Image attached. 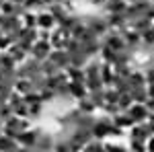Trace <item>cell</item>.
Returning a JSON list of instances; mask_svg holds the SVG:
<instances>
[{
    "mask_svg": "<svg viewBox=\"0 0 154 152\" xmlns=\"http://www.w3.org/2000/svg\"><path fill=\"white\" fill-rule=\"evenodd\" d=\"M37 140H39V132L37 129H25L17 136V144L19 146H25V148H35Z\"/></svg>",
    "mask_w": 154,
    "mask_h": 152,
    "instance_id": "obj_8",
    "label": "cell"
},
{
    "mask_svg": "<svg viewBox=\"0 0 154 152\" xmlns=\"http://www.w3.org/2000/svg\"><path fill=\"white\" fill-rule=\"evenodd\" d=\"M142 45L144 47H154V29H148L142 33Z\"/></svg>",
    "mask_w": 154,
    "mask_h": 152,
    "instance_id": "obj_35",
    "label": "cell"
},
{
    "mask_svg": "<svg viewBox=\"0 0 154 152\" xmlns=\"http://www.w3.org/2000/svg\"><path fill=\"white\" fill-rule=\"evenodd\" d=\"M111 129H113V121L109 119H97L91 128V134H93V140H105L107 136H111Z\"/></svg>",
    "mask_w": 154,
    "mask_h": 152,
    "instance_id": "obj_4",
    "label": "cell"
},
{
    "mask_svg": "<svg viewBox=\"0 0 154 152\" xmlns=\"http://www.w3.org/2000/svg\"><path fill=\"white\" fill-rule=\"evenodd\" d=\"M43 105L45 103H35V105H29V119H37V117L43 113Z\"/></svg>",
    "mask_w": 154,
    "mask_h": 152,
    "instance_id": "obj_36",
    "label": "cell"
},
{
    "mask_svg": "<svg viewBox=\"0 0 154 152\" xmlns=\"http://www.w3.org/2000/svg\"><path fill=\"white\" fill-rule=\"evenodd\" d=\"M130 95H131V99H134V103H146V101H148V91H146V86H142V88H131Z\"/></svg>",
    "mask_w": 154,
    "mask_h": 152,
    "instance_id": "obj_28",
    "label": "cell"
},
{
    "mask_svg": "<svg viewBox=\"0 0 154 152\" xmlns=\"http://www.w3.org/2000/svg\"><path fill=\"white\" fill-rule=\"evenodd\" d=\"M84 84H86L88 93H95V91H103V88H105V84H103V80H101V76H91V78L84 80Z\"/></svg>",
    "mask_w": 154,
    "mask_h": 152,
    "instance_id": "obj_24",
    "label": "cell"
},
{
    "mask_svg": "<svg viewBox=\"0 0 154 152\" xmlns=\"http://www.w3.org/2000/svg\"><path fill=\"white\" fill-rule=\"evenodd\" d=\"M101 80H103V84H105V88L107 86H113V84L119 80V76L113 72V66L107 64V62L101 64Z\"/></svg>",
    "mask_w": 154,
    "mask_h": 152,
    "instance_id": "obj_11",
    "label": "cell"
},
{
    "mask_svg": "<svg viewBox=\"0 0 154 152\" xmlns=\"http://www.w3.org/2000/svg\"><path fill=\"white\" fill-rule=\"evenodd\" d=\"M72 39V33L70 31H66V29H62V27H56L54 31H51V37H49V43L54 49H66L68 45V41Z\"/></svg>",
    "mask_w": 154,
    "mask_h": 152,
    "instance_id": "obj_1",
    "label": "cell"
},
{
    "mask_svg": "<svg viewBox=\"0 0 154 152\" xmlns=\"http://www.w3.org/2000/svg\"><path fill=\"white\" fill-rule=\"evenodd\" d=\"M134 105V99H131V95L130 93H123V95H119V101H117V107H119V111L123 113V111H128L130 107Z\"/></svg>",
    "mask_w": 154,
    "mask_h": 152,
    "instance_id": "obj_31",
    "label": "cell"
},
{
    "mask_svg": "<svg viewBox=\"0 0 154 152\" xmlns=\"http://www.w3.org/2000/svg\"><path fill=\"white\" fill-rule=\"evenodd\" d=\"M128 8V2L125 0H107L103 11H107V14H123Z\"/></svg>",
    "mask_w": 154,
    "mask_h": 152,
    "instance_id": "obj_14",
    "label": "cell"
},
{
    "mask_svg": "<svg viewBox=\"0 0 154 152\" xmlns=\"http://www.w3.org/2000/svg\"><path fill=\"white\" fill-rule=\"evenodd\" d=\"M51 43L49 41H43V39H37L35 43H33V47H31V51H29V56L33 60H37V62H43V60L49 58V54H51Z\"/></svg>",
    "mask_w": 154,
    "mask_h": 152,
    "instance_id": "obj_3",
    "label": "cell"
},
{
    "mask_svg": "<svg viewBox=\"0 0 154 152\" xmlns=\"http://www.w3.org/2000/svg\"><path fill=\"white\" fill-rule=\"evenodd\" d=\"M146 91H148V99H154V82L152 84H146Z\"/></svg>",
    "mask_w": 154,
    "mask_h": 152,
    "instance_id": "obj_43",
    "label": "cell"
},
{
    "mask_svg": "<svg viewBox=\"0 0 154 152\" xmlns=\"http://www.w3.org/2000/svg\"><path fill=\"white\" fill-rule=\"evenodd\" d=\"M48 60L51 64L58 66V70H66V68L70 66V54H68L66 49H51V54H49Z\"/></svg>",
    "mask_w": 154,
    "mask_h": 152,
    "instance_id": "obj_6",
    "label": "cell"
},
{
    "mask_svg": "<svg viewBox=\"0 0 154 152\" xmlns=\"http://www.w3.org/2000/svg\"><path fill=\"white\" fill-rule=\"evenodd\" d=\"M11 115H12L11 105H8V103H2V105H0V123H4Z\"/></svg>",
    "mask_w": 154,
    "mask_h": 152,
    "instance_id": "obj_38",
    "label": "cell"
},
{
    "mask_svg": "<svg viewBox=\"0 0 154 152\" xmlns=\"http://www.w3.org/2000/svg\"><path fill=\"white\" fill-rule=\"evenodd\" d=\"M152 23L148 17H140V19H136V21H131L128 25V29H134V31H138V33H144V31H148V29H152Z\"/></svg>",
    "mask_w": 154,
    "mask_h": 152,
    "instance_id": "obj_18",
    "label": "cell"
},
{
    "mask_svg": "<svg viewBox=\"0 0 154 152\" xmlns=\"http://www.w3.org/2000/svg\"><path fill=\"white\" fill-rule=\"evenodd\" d=\"M121 37L125 41V45L130 47V49H134V51H136V47L142 45V33H138L134 29H123L121 31Z\"/></svg>",
    "mask_w": 154,
    "mask_h": 152,
    "instance_id": "obj_10",
    "label": "cell"
},
{
    "mask_svg": "<svg viewBox=\"0 0 154 152\" xmlns=\"http://www.w3.org/2000/svg\"><path fill=\"white\" fill-rule=\"evenodd\" d=\"M39 95H41V101L43 103H49V101H54L58 95H56V91H49V88H43V91H39Z\"/></svg>",
    "mask_w": 154,
    "mask_h": 152,
    "instance_id": "obj_40",
    "label": "cell"
},
{
    "mask_svg": "<svg viewBox=\"0 0 154 152\" xmlns=\"http://www.w3.org/2000/svg\"><path fill=\"white\" fill-rule=\"evenodd\" d=\"M56 95H58V97H66V99H72V97H70V88H68V82H66V84H60L58 88H56Z\"/></svg>",
    "mask_w": 154,
    "mask_h": 152,
    "instance_id": "obj_41",
    "label": "cell"
},
{
    "mask_svg": "<svg viewBox=\"0 0 154 152\" xmlns=\"http://www.w3.org/2000/svg\"><path fill=\"white\" fill-rule=\"evenodd\" d=\"M130 152H146V142H142V140H131L130 142Z\"/></svg>",
    "mask_w": 154,
    "mask_h": 152,
    "instance_id": "obj_39",
    "label": "cell"
},
{
    "mask_svg": "<svg viewBox=\"0 0 154 152\" xmlns=\"http://www.w3.org/2000/svg\"><path fill=\"white\" fill-rule=\"evenodd\" d=\"M21 21H23V27H29V29H37V12L27 11L23 17H21Z\"/></svg>",
    "mask_w": 154,
    "mask_h": 152,
    "instance_id": "obj_29",
    "label": "cell"
},
{
    "mask_svg": "<svg viewBox=\"0 0 154 152\" xmlns=\"http://www.w3.org/2000/svg\"><path fill=\"white\" fill-rule=\"evenodd\" d=\"M23 27V21H21V17H6L4 14V21L0 25V31H4V33H17L19 29Z\"/></svg>",
    "mask_w": 154,
    "mask_h": 152,
    "instance_id": "obj_12",
    "label": "cell"
},
{
    "mask_svg": "<svg viewBox=\"0 0 154 152\" xmlns=\"http://www.w3.org/2000/svg\"><path fill=\"white\" fill-rule=\"evenodd\" d=\"M128 82H130V88H142V86H146V76L142 70H134Z\"/></svg>",
    "mask_w": 154,
    "mask_h": 152,
    "instance_id": "obj_21",
    "label": "cell"
},
{
    "mask_svg": "<svg viewBox=\"0 0 154 152\" xmlns=\"http://www.w3.org/2000/svg\"><path fill=\"white\" fill-rule=\"evenodd\" d=\"M113 72L117 74L119 78L128 80V78L131 76V72H134V66H131V64H121V66H113Z\"/></svg>",
    "mask_w": 154,
    "mask_h": 152,
    "instance_id": "obj_27",
    "label": "cell"
},
{
    "mask_svg": "<svg viewBox=\"0 0 154 152\" xmlns=\"http://www.w3.org/2000/svg\"><path fill=\"white\" fill-rule=\"evenodd\" d=\"M12 2H14V4H23L25 0H12Z\"/></svg>",
    "mask_w": 154,
    "mask_h": 152,
    "instance_id": "obj_45",
    "label": "cell"
},
{
    "mask_svg": "<svg viewBox=\"0 0 154 152\" xmlns=\"http://www.w3.org/2000/svg\"><path fill=\"white\" fill-rule=\"evenodd\" d=\"M58 72H60L58 66L51 64L49 60H43V62H41V74H43V76H56Z\"/></svg>",
    "mask_w": 154,
    "mask_h": 152,
    "instance_id": "obj_32",
    "label": "cell"
},
{
    "mask_svg": "<svg viewBox=\"0 0 154 152\" xmlns=\"http://www.w3.org/2000/svg\"><path fill=\"white\" fill-rule=\"evenodd\" d=\"M150 136H154V132L150 129V126L144 121V123H134L130 128V138L131 140H142V142H146Z\"/></svg>",
    "mask_w": 154,
    "mask_h": 152,
    "instance_id": "obj_5",
    "label": "cell"
},
{
    "mask_svg": "<svg viewBox=\"0 0 154 152\" xmlns=\"http://www.w3.org/2000/svg\"><path fill=\"white\" fill-rule=\"evenodd\" d=\"M111 121H113V126H117V128H121V129H130L131 126H134V119H131L125 111H123V113H117V115H113V117H111Z\"/></svg>",
    "mask_w": 154,
    "mask_h": 152,
    "instance_id": "obj_19",
    "label": "cell"
},
{
    "mask_svg": "<svg viewBox=\"0 0 154 152\" xmlns=\"http://www.w3.org/2000/svg\"><path fill=\"white\" fill-rule=\"evenodd\" d=\"M14 93V82L12 80H2L0 82V105L2 103H8L11 95Z\"/></svg>",
    "mask_w": 154,
    "mask_h": 152,
    "instance_id": "obj_20",
    "label": "cell"
},
{
    "mask_svg": "<svg viewBox=\"0 0 154 152\" xmlns=\"http://www.w3.org/2000/svg\"><path fill=\"white\" fill-rule=\"evenodd\" d=\"M23 101L27 103V105H35V103H43V101H41V95L37 93V91H31V93L23 95Z\"/></svg>",
    "mask_w": 154,
    "mask_h": 152,
    "instance_id": "obj_34",
    "label": "cell"
},
{
    "mask_svg": "<svg viewBox=\"0 0 154 152\" xmlns=\"http://www.w3.org/2000/svg\"><path fill=\"white\" fill-rule=\"evenodd\" d=\"M23 6H25V11H31V12L48 11V6H45V2H43V0H25Z\"/></svg>",
    "mask_w": 154,
    "mask_h": 152,
    "instance_id": "obj_25",
    "label": "cell"
},
{
    "mask_svg": "<svg viewBox=\"0 0 154 152\" xmlns=\"http://www.w3.org/2000/svg\"><path fill=\"white\" fill-rule=\"evenodd\" d=\"M144 105L148 107V111H150V113H154V99H148V101H146Z\"/></svg>",
    "mask_w": 154,
    "mask_h": 152,
    "instance_id": "obj_44",
    "label": "cell"
},
{
    "mask_svg": "<svg viewBox=\"0 0 154 152\" xmlns=\"http://www.w3.org/2000/svg\"><path fill=\"white\" fill-rule=\"evenodd\" d=\"M17 68V62L6 54V51H2L0 54V72H4V70H14Z\"/></svg>",
    "mask_w": 154,
    "mask_h": 152,
    "instance_id": "obj_26",
    "label": "cell"
},
{
    "mask_svg": "<svg viewBox=\"0 0 154 152\" xmlns=\"http://www.w3.org/2000/svg\"><path fill=\"white\" fill-rule=\"evenodd\" d=\"M6 54H8L14 62H17V66H19V64H23L25 60L29 58V54H27L25 49H21V45H19V43H12V45L6 49Z\"/></svg>",
    "mask_w": 154,
    "mask_h": 152,
    "instance_id": "obj_17",
    "label": "cell"
},
{
    "mask_svg": "<svg viewBox=\"0 0 154 152\" xmlns=\"http://www.w3.org/2000/svg\"><path fill=\"white\" fill-rule=\"evenodd\" d=\"M152 29H154V23H152Z\"/></svg>",
    "mask_w": 154,
    "mask_h": 152,
    "instance_id": "obj_47",
    "label": "cell"
},
{
    "mask_svg": "<svg viewBox=\"0 0 154 152\" xmlns=\"http://www.w3.org/2000/svg\"><path fill=\"white\" fill-rule=\"evenodd\" d=\"M78 111H82V113H91V115H93V113L97 111V107H95V103H93L88 97H84V99L78 101Z\"/></svg>",
    "mask_w": 154,
    "mask_h": 152,
    "instance_id": "obj_30",
    "label": "cell"
},
{
    "mask_svg": "<svg viewBox=\"0 0 154 152\" xmlns=\"http://www.w3.org/2000/svg\"><path fill=\"white\" fill-rule=\"evenodd\" d=\"M119 101V93L113 88V86H107L105 88V103H109V105H117Z\"/></svg>",
    "mask_w": 154,
    "mask_h": 152,
    "instance_id": "obj_33",
    "label": "cell"
},
{
    "mask_svg": "<svg viewBox=\"0 0 154 152\" xmlns=\"http://www.w3.org/2000/svg\"><path fill=\"white\" fill-rule=\"evenodd\" d=\"M101 45H103V39H99V37H95V39H91V41H86V43H82V51L88 56V58H99V51H101Z\"/></svg>",
    "mask_w": 154,
    "mask_h": 152,
    "instance_id": "obj_15",
    "label": "cell"
},
{
    "mask_svg": "<svg viewBox=\"0 0 154 152\" xmlns=\"http://www.w3.org/2000/svg\"><path fill=\"white\" fill-rule=\"evenodd\" d=\"M31 91H35V88H33V82L29 80V78H17L14 80V93L27 95V93H31Z\"/></svg>",
    "mask_w": 154,
    "mask_h": 152,
    "instance_id": "obj_22",
    "label": "cell"
},
{
    "mask_svg": "<svg viewBox=\"0 0 154 152\" xmlns=\"http://www.w3.org/2000/svg\"><path fill=\"white\" fill-rule=\"evenodd\" d=\"M105 19H107L109 29H117V31L128 29V19H125V14H107Z\"/></svg>",
    "mask_w": 154,
    "mask_h": 152,
    "instance_id": "obj_16",
    "label": "cell"
},
{
    "mask_svg": "<svg viewBox=\"0 0 154 152\" xmlns=\"http://www.w3.org/2000/svg\"><path fill=\"white\" fill-rule=\"evenodd\" d=\"M60 86V82L56 76H45V88H49V91H56Z\"/></svg>",
    "mask_w": 154,
    "mask_h": 152,
    "instance_id": "obj_42",
    "label": "cell"
},
{
    "mask_svg": "<svg viewBox=\"0 0 154 152\" xmlns=\"http://www.w3.org/2000/svg\"><path fill=\"white\" fill-rule=\"evenodd\" d=\"M58 27L54 14L49 11H39L37 12V29H45V31H54Z\"/></svg>",
    "mask_w": 154,
    "mask_h": 152,
    "instance_id": "obj_9",
    "label": "cell"
},
{
    "mask_svg": "<svg viewBox=\"0 0 154 152\" xmlns=\"http://www.w3.org/2000/svg\"><path fill=\"white\" fill-rule=\"evenodd\" d=\"M86 27L91 29V33L99 39H103L107 35V31H109V25H107V19L105 17H91L88 21H84Z\"/></svg>",
    "mask_w": 154,
    "mask_h": 152,
    "instance_id": "obj_2",
    "label": "cell"
},
{
    "mask_svg": "<svg viewBox=\"0 0 154 152\" xmlns=\"http://www.w3.org/2000/svg\"><path fill=\"white\" fill-rule=\"evenodd\" d=\"M0 2H2V0H0Z\"/></svg>",
    "mask_w": 154,
    "mask_h": 152,
    "instance_id": "obj_48",
    "label": "cell"
},
{
    "mask_svg": "<svg viewBox=\"0 0 154 152\" xmlns=\"http://www.w3.org/2000/svg\"><path fill=\"white\" fill-rule=\"evenodd\" d=\"M2 80H4V76H2V72H0V82H2Z\"/></svg>",
    "mask_w": 154,
    "mask_h": 152,
    "instance_id": "obj_46",
    "label": "cell"
},
{
    "mask_svg": "<svg viewBox=\"0 0 154 152\" xmlns=\"http://www.w3.org/2000/svg\"><path fill=\"white\" fill-rule=\"evenodd\" d=\"M128 115L134 119V123H144L146 119H148V115H150V111H148V107L144 105V103H134V105L125 111Z\"/></svg>",
    "mask_w": 154,
    "mask_h": 152,
    "instance_id": "obj_7",
    "label": "cell"
},
{
    "mask_svg": "<svg viewBox=\"0 0 154 152\" xmlns=\"http://www.w3.org/2000/svg\"><path fill=\"white\" fill-rule=\"evenodd\" d=\"M152 2H154V0H152Z\"/></svg>",
    "mask_w": 154,
    "mask_h": 152,
    "instance_id": "obj_49",
    "label": "cell"
},
{
    "mask_svg": "<svg viewBox=\"0 0 154 152\" xmlns=\"http://www.w3.org/2000/svg\"><path fill=\"white\" fill-rule=\"evenodd\" d=\"M25 101H23V95H19V93H12L11 95V99H8V105H11V109L14 111L17 107H21Z\"/></svg>",
    "mask_w": 154,
    "mask_h": 152,
    "instance_id": "obj_37",
    "label": "cell"
},
{
    "mask_svg": "<svg viewBox=\"0 0 154 152\" xmlns=\"http://www.w3.org/2000/svg\"><path fill=\"white\" fill-rule=\"evenodd\" d=\"M66 74L70 80H78V82H84L86 80V74H84V68H76V66H68L66 68Z\"/></svg>",
    "mask_w": 154,
    "mask_h": 152,
    "instance_id": "obj_23",
    "label": "cell"
},
{
    "mask_svg": "<svg viewBox=\"0 0 154 152\" xmlns=\"http://www.w3.org/2000/svg\"><path fill=\"white\" fill-rule=\"evenodd\" d=\"M68 88H70V97L72 99H84V97H88V88H86V84L84 82H78V80H70L68 82Z\"/></svg>",
    "mask_w": 154,
    "mask_h": 152,
    "instance_id": "obj_13",
    "label": "cell"
}]
</instances>
